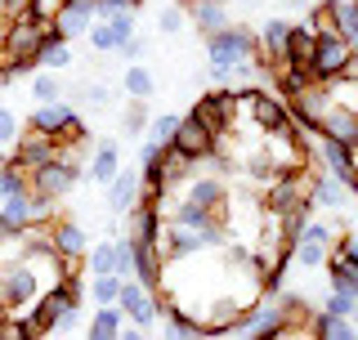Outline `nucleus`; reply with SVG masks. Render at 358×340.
<instances>
[{"mask_svg": "<svg viewBox=\"0 0 358 340\" xmlns=\"http://www.w3.org/2000/svg\"><path fill=\"white\" fill-rule=\"evenodd\" d=\"M76 291L67 287V282H54V287H45L36 300L27 304V327H31V336H50V332H59V327H67L76 318Z\"/></svg>", "mask_w": 358, "mask_h": 340, "instance_id": "1", "label": "nucleus"}, {"mask_svg": "<svg viewBox=\"0 0 358 340\" xmlns=\"http://www.w3.org/2000/svg\"><path fill=\"white\" fill-rule=\"evenodd\" d=\"M193 117H197L210 134H215V143H220L224 134L238 130V117H242V99H238V90H233V85H215L210 94H201L197 104H193Z\"/></svg>", "mask_w": 358, "mask_h": 340, "instance_id": "2", "label": "nucleus"}, {"mask_svg": "<svg viewBox=\"0 0 358 340\" xmlns=\"http://www.w3.org/2000/svg\"><path fill=\"white\" fill-rule=\"evenodd\" d=\"M50 27L54 22L36 18L31 9H18V14L5 22V31H0V59H36Z\"/></svg>", "mask_w": 358, "mask_h": 340, "instance_id": "3", "label": "nucleus"}, {"mask_svg": "<svg viewBox=\"0 0 358 340\" xmlns=\"http://www.w3.org/2000/svg\"><path fill=\"white\" fill-rule=\"evenodd\" d=\"M206 59L220 63V67L260 59V36H255L251 27H242V22H229V27H220V31L206 36Z\"/></svg>", "mask_w": 358, "mask_h": 340, "instance_id": "4", "label": "nucleus"}, {"mask_svg": "<svg viewBox=\"0 0 358 340\" xmlns=\"http://www.w3.org/2000/svg\"><path fill=\"white\" fill-rule=\"evenodd\" d=\"M41 291H45V282L27 269V260L0 264V300H5V309H27Z\"/></svg>", "mask_w": 358, "mask_h": 340, "instance_id": "5", "label": "nucleus"}, {"mask_svg": "<svg viewBox=\"0 0 358 340\" xmlns=\"http://www.w3.org/2000/svg\"><path fill=\"white\" fill-rule=\"evenodd\" d=\"M350 50H354V45L345 41L336 27L318 31V45H313V63H309L313 81H331V76H341V72H345V59H350Z\"/></svg>", "mask_w": 358, "mask_h": 340, "instance_id": "6", "label": "nucleus"}, {"mask_svg": "<svg viewBox=\"0 0 358 340\" xmlns=\"http://www.w3.org/2000/svg\"><path fill=\"white\" fill-rule=\"evenodd\" d=\"M121 313H126L130 323H139V327H152V318L162 313V296H157V287H148V282H139V278H126L121 282Z\"/></svg>", "mask_w": 358, "mask_h": 340, "instance_id": "7", "label": "nucleus"}, {"mask_svg": "<svg viewBox=\"0 0 358 340\" xmlns=\"http://www.w3.org/2000/svg\"><path fill=\"white\" fill-rule=\"evenodd\" d=\"M81 179L67 170V162L63 157H54V162H45L41 170H31V192H41V197H50V201H59V197H67Z\"/></svg>", "mask_w": 358, "mask_h": 340, "instance_id": "8", "label": "nucleus"}, {"mask_svg": "<svg viewBox=\"0 0 358 340\" xmlns=\"http://www.w3.org/2000/svg\"><path fill=\"white\" fill-rule=\"evenodd\" d=\"M59 153H63V143L54 139V134H41V130H31V134H22V139H18V148H14V162H18V166L31 175V170H41L45 162H54Z\"/></svg>", "mask_w": 358, "mask_h": 340, "instance_id": "9", "label": "nucleus"}, {"mask_svg": "<svg viewBox=\"0 0 358 340\" xmlns=\"http://www.w3.org/2000/svg\"><path fill=\"white\" fill-rule=\"evenodd\" d=\"M50 246L67 260V264H76V260H85V251H90V237H85V229L76 220H54L50 224Z\"/></svg>", "mask_w": 358, "mask_h": 340, "instance_id": "10", "label": "nucleus"}, {"mask_svg": "<svg viewBox=\"0 0 358 340\" xmlns=\"http://www.w3.org/2000/svg\"><path fill=\"white\" fill-rule=\"evenodd\" d=\"M242 309H246V300H238V296H215V300H206V313H201V332H206V336H224V332H233V323L242 318Z\"/></svg>", "mask_w": 358, "mask_h": 340, "instance_id": "11", "label": "nucleus"}, {"mask_svg": "<svg viewBox=\"0 0 358 340\" xmlns=\"http://www.w3.org/2000/svg\"><path fill=\"white\" fill-rule=\"evenodd\" d=\"M139 192H143V175H139V170H117V175L108 179V211L126 215L130 206H139Z\"/></svg>", "mask_w": 358, "mask_h": 340, "instance_id": "12", "label": "nucleus"}, {"mask_svg": "<svg viewBox=\"0 0 358 340\" xmlns=\"http://www.w3.org/2000/svg\"><path fill=\"white\" fill-rule=\"evenodd\" d=\"M291 27H296V22H287V18H264V27H260V67L287 63Z\"/></svg>", "mask_w": 358, "mask_h": 340, "instance_id": "13", "label": "nucleus"}, {"mask_svg": "<svg viewBox=\"0 0 358 340\" xmlns=\"http://www.w3.org/2000/svg\"><path fill=\"white\" fill-rule=\"evenodd\" d=\"M171 143H179V148L193 157V162H201V157L215 153V134L201 126L193 112H188V117H179V130H175V139H171Z\"/></svg>", "mask_w": 358, "mask_h": 340, "instance_id": "14", "label": "nucleus"}, {"mask_svg": "<svg viewBox=\"0 0 358 340\" xmlns=\"http://www.w3.org/2000/svg\"><path fill=\"white\" fill-rule=\"evenodd\" d=\"M350 184H341V179L336 175H327V170H318V175H313V206H322V211H341V206H350Z\"/></svg>", "mask_w": 358, "mask_h": 340, "instance_id": "15", "label": "nucleus"}, {"mask_svg": "<svg viewBox=\"0 0 358 340\" xmlns=\"http://www.w3.org/2000/svg\"><path fill=\"white\" fill-rule=\"evenodd\" d=\"M121 170V148L112 139L103 143H94V153H90V162H85V179H94V184H103L108 188V179Z\"/></svg>", "mask_w": 358, "mask_h": 340, "instance_id": "16", "label": "nucleus"}, {"mask_svg": "<svg viewBox=\"0 0 358 340\" xmlns=\"http://www.w3.org/2000/svg\"><path fill=\"white\" fill-rule=\"evenodd\" d=\"M318 130L331 134V139H341V143H358V112L331 104L327 112H322V126H318Z\"/></svg>", "mask_w": 358, "mask_h": 340, "instance_id": "17", "label": "nucleus"}, {"mask_svg": "<svg viewBox=\"0 0 358 340\" xmlns=\"http://www.w3.org/2000/svg\"><path fill=\"white\" fill-rule=\"evenodd\" d=\"M162 179H166V192L193 179V157L179 148V143H166L162 148Z\"/></svg>", "mask_w": 358, "mask_h": 340, "instance_id": "18", "label": "nucleus"}, {"mask_svg": "<svg viewBox=\"0 0 358 340\" xmlns=\"http://www.w3.org/2000/svg\"><path fill=\"white\" fill-rule=\"evenodd\" d=\"M72 104H63V99H59V104H36V108H31V130H41V134H54V139H59V134H63V126H67V121H72Z\"/></svg>", "mask_w": 358, "mask_h": 340, "instance_id": "19", "label": "nucleus"}, {"mask_svg": "<svg viewBox=\"0 0 358 340\" xmlns=\"http://www.w3.org/2000/svg\"><path fill=\"white\" fill-rule=\"evenodd\" d=\"M188 201H197V206L215 211L220 220H224V211H229V188H224L215 175H206V179H193V188H188Z\"/></svg>", "mask_w": 358, "mask_h": 340, "instance_id": "20", "label": "nucleus"}, {"mask_svg": "<svg viewBox=\"0 0 358 340\" xmlns=\"http://www.w3.org/2000/svg\"><path fill=\"white\" fill-rule=\"evenodd\" d=\"M188 18L197 22V31L201 36H210V31H220V27H229V5H220V0H193L188 5Z\"/></svg>", "mask_w": 358, "mask_h": 340, "instance_id": "21", "label": "nucleus"}, {"mask_svg": "<svg viewBox=\"0 0 358 340\" xmlns=\"http://www.w3.org/2000/svg\"><path fill=\"white\" fill-rule=\"evenodd\" d=\"M327 278H331V291H350V296H358V260H350L345 251L327 255Z\"/></svg>", "mask_w": 358, "mask_h": 340, "instance_id": "22", "label": "nucleus"}, {"mask_svg": "<svg viewBox=\"0 0 358 340\" xmlns=\"http://www.w3.org/2000/svg\"><path fill=\"white\" fill-rule=\"evenodd\" d=\"M309 332H313V336H322V340H350V336H358V327H354L350 318H341V313L313 309V318H309Z\"/></svg>", "mask_w": 358, "mask_h": 340, "instance_id": "23", "label": "nucleus"}, {"mask_svg": "<svg viewBox=\"0 0 358 340\" xmlns=\"http://www.w3.org/2000/svg\"><path fill=\"white\" fill-rule=\"evenodd\" d=\"M313 45H318V31L309 27H291V41H287V63L291 67H309L313 63Z\"/></svg>", "mask_w": 358, "mask_h": 340, "instance_id": "24", "label": "nucleus"}, {"mask_svg": "<svg viewBox=\"0 0 358 340\" xmlns=\"http://www.w3.org/2000/svg\"><path fill=\"white\" fill-rule=\"evenodd\" d=\"M67 45H72V41H63L59 31L50 27V31H45V41H41V54H36L41 67H50V72H63V67L72 63V50H67Z\"/></svg>", "mask_w": 358, "mask_h": 340, "instance_id": "25", "label": "nucleus"}, {"mask_svg": "<svg viewBox=\"0 0 358 340\" xmlns=\"http://www.w3.org/2000/svg\"><path fill=\"white\" fill-rule=\"evenodd\" d=\"M67 94L59 72H50V67H36L31 72V104H59V99Z\"/></svg>", "mask_w": 358, "mask_h": 340, "instance_id": "26", "label": "nucleus"}, {"mask_svg": "<svg viewBox=\"0 0 358 340\" xmlns=\"http://www.w3.org/2000/svg\"><path fill=\"white\" fill-rule=\"evenodd\" d=\"M171 224H184V229H210V224H220V215L215 211H206V206H197V201H179L175 215H171Z\"/></svg>", "mask_w": 358, "mask_h": 340, "instance_id": "27", "label": "nucleus"}, {"mask_svg": "<svg viewBox=\"0 0 358 340\" xmlns=\"http://www.w3.org/2000/svg\"><path fill=\"white\" fill-rule=\"evenodd\" d=\"M121 90H126L130 99H143V104H148V99L157 94V81H152V72H148V67L130 63V67H126V76H121Z\"/></svg>", "mask_w": 358, "mask_h": 340, "instance_id": "28", "label": "nucleus"}, {"mask_svg": "<svg viewBox=\"0 0 358 340\" xmlns=\"http://www.w3.org/2000/svg\"><path fill=\"white\" fill-rule=\"evenodd\" d=\"M90 336H94V340L121 336V304H99V309H94V323H90Z\"/></svg>", "mask_w": 358, "mask_h": 340, "instance_id": "29", "label": "nucleus"}, {"mask_svg": "<svg viewBox=\"0 0 358 340\" xmlns=\"http://www.w3.org/2000/svg\"><path fill=\"white\" fill-rule=\"evenodd\" d=\"M85 274L99 278V274H117V242H99L85 251Z\"/></svg>", "mask_w": 358, "mask_h": 340, "instance_id": "30", "label": "nucleus"}, {"mask_svg": "<svg viewBox=\"0 0 358 340\" xmlns=\"http://www.w3.org/2000/svg\"><path fill=\"white\" fill-rule=\"evenodd\" d=\"M22 188H31V175L14 162V157H9V162H0V201L14 197V192H22Z\"/></svg>", "mask_w": 358, "mask_h": 340, "instance_id": "31", "label": "nucleus"}, {"mask_svg": "<svg viewBox=\"0 0 358 340\" xmlns=\"http://www.w3.org/2000/svg\"><path fill=\"white\" fill-rule=\"evenodd\" d=\"M336 31L358 45V0H336Z\"/></svg>", "mask_w": 358, "mask_h": 340, "instance_id": "32", "label": "nucleus"}, {"mask_svg": "<svg viewBox=\"0 0 358 340\" xmlns=\"http://www.w3.org/2000/svg\"><path fill=\"white\" fill-rule=\"evenodd\" d=\"M291 260L300 269H322L327 264V242H296L291 246Z\"/></svg>", "mask_w": 358, "mask_h": 340, "instance_id": "33", "label": "nucleus"}, {"mask_svg": "<svg viewBox=\"0 0 358 340\" xmlns=\"http://www.w3.org/2000/svg\"><path fill=\"white\" fill-rule=\"evenodd\" d=\"M90 296H94V304H117V300H121V278H117V274L90 278Z\"/></svg>", "mask_w": 358, "mask_h": 340, "instance_id": "34", "label": "nucleus"}, {"mask_svg": "<svg viewBox=\"0 0 358 340\" xmlns=\"http://www.w3.org/2000/svg\"><path fill=\"white\" fill-rule=\"evenodd\" d=\"M90 50H94V54H117L121 50V36L108 27L103 18H94V27H90Z\"/></svg>", "mask_w": 358, "mask_h": 340, "instance_id": "35", "label": "nucleus"}, {"mask_svg": "<svg viewBox=\"0 0 358 340\" xmlns=\"http://www.w3.org/2000/svg\"><path fill=\"white\" fill-rule=\"evenodd\" d=\"M175 130H179V117H175V112H162V117L148 121V139H152V143H171Z\"/></svg>", "mask_w": 358, "mask_h": 340, "instance_id": "36", "label": "nucleus"}, {"mask_svg": "<svg viewBox=\"0 0 358 340\" xmlns=\"http://www.w3.org/2000/svg\"><path fill=\"white\" fill-rule=\"evenodd\" d=\"M188 22V14L179 5H166L162 14H157V31H162V36H179V27H184Z\"/></svg>", "mask_w": 358, "mask_h": 340, "instance_id": "37", "label": "nucleus"}, {"mask_svg": "<svg viewBox=\"0 0 358 340\" xmlns=\"http://www.w3.org/2000/svg\"><path fill=\"white\" fill-rule=\"evenodd\" d=\"M322 309L341 313V318H354V313H358V296H350V291H331V296L322 300Z\"/></svg>", "mask_w": 358, "mask_h": 340, "instance_id": "38", "label": "nucleus"}, {"mask_svg": "<svg viewBox=\"0 0 358 340\" xmlns=\"http://www.w3.org/2000/svg\"><path fill=\"white\" fill-rule=\"evenodd\" d=\"M76 104H90V108H108V85H99V81H90V85H81L72 94V108Z\"/></svg>", "mask_w": 358, "mask_h": 340, "instance_id": "39", "label": "nucleus"}, {"mask_svg": "<svg viewBox=\"0 0 358 340\" xmlns=\"http://www.w3.org/2000/svg\"><path fill=\"white\" fill-rule=\"evenodd\" d=\"M121 126H126V134H143L148 130V117H143V99H130L126 117H121Z\"/></svg>", "mask_w": 358, "mask_h": 340, "instance_id": "40", "label": "nucleus"}, {"mask_svg": "<svg viewBox=\"0 0 358 340\" xmlns=\"http://www.w3.org/2000/svg\"><path fill=\"white\" fill-rule=\"evenodd\" d=\"M0 143H18V117L9 108H0Z\"/></svg>", "mask_w": 358, "mask_h": 340, "instance_id": "41", "label": "nucleus"}, {"mask_svg": "<svg viewBox=\"0 0 358 340\" xmlns=\"http://www.w3.org/2000/svg\"><path fill=\"white\" fill-rule=\"evenodd\" d=\"M63 5H67V0H27V9L36 18H45V22H54V14H59Z\"/></svg>", "mask_w": 358, "mask_h": 340, "instance_id": "42", "label": "nucleus"}, {"mask_svg": "<svg viewBox=\"0 0 358 340\" xmlns=\"http://www.w3.org/2000/svg\"><path fill=\"white\" fill-rule=\"evenodd\" d=\"M18 9H22V5H18V0H0V31H5V22H9V18H14V14H18Z\"/></svg>", "mask_w": 358, "mask_h": 340, "instance_id": "43", "label": "nucleus"}, {"mask_svg": "<svg viewBox=\"0 0 358 340\" xmlns=\"http://www.w3.org/2000/svg\"><path fill=\"white\" fill-rule=\"evenodd\" d=\"M117 54H126V59H139V54H143V41H139V36H130V41L117 50Z\"/></svg>", "mask_w": 358, "mask_h": 340, "instance_id": "44", "label": "nucleus"}, {"mask_svg": "<svg viewBox=\"0 0 358 340\" xmlns=\"http://www.w3.org/2000/svg\"><path fill=\"white\" fill-rule=\"evenodd\" d=\"M341 76H350V81H358V45L350 50V59H345V72Z\"/></svg>", "mask_w": 358, "mask_h": 340, "instance_id": "45", "label": "nucleus"}, {"mask_svg": "<svg viewBox=\"0 0 358 340\" xmlns=\"http://www.w3.org/2000/svg\"><path fill=\"white\" fill-rule=\"evenodd\" d=\"M350 162H354V175H358V143H350Z\"/></svg>", "mask_w": 358, "mask_h": 340, "instance_id": "46", "label": "nucleus"}, {"mask_svg": "<svg viewBox=\"0 0 358 340\" xmlns=\"http://www.w3.org/2000/svg\"><path fill=\"white\" fill-rule=\"evenodd\" d=\"M291 5H318V0H291Z\"/></svg>", "mask_w": 358, "mask_h": 340, "instance_id": "47", "label": "nucleus"}, {"mask_svg": "<svg viewBox=\"0 0 358 340\" xmlns=\"http://www.w3.org/2000/svg\"><path fill=\"white\" fill-rule=\"evenodd\" d=\"M354 229H358V201H354Z\"/></svg>", "mask_w": 358, "mask_h": 340, "instance_id": "48", "label": "nucleus"}]
</instances>
